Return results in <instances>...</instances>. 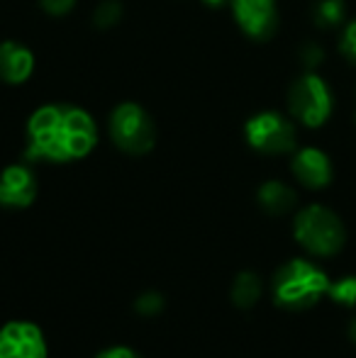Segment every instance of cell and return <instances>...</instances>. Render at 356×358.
<instances>
[{"mask_svg": "<svg viewBox=\"0 0 356 358\" xmlns=\"http://www.w3.org/2000/svg\"><path fill=\"white\" fill-rule=\"evenodd\" d=\"M349 339H352L354 344H356V317H354L352 322H349Z\"/></svg>", "mask_w": 356, "mask_h": 358, "instance_id": "obj_22", "label": "cell"}, {"mask_svg": "<svg viewBox=\"0 0 356 358\" xmlns=\"http://www.w3.org/2000/svg\"><path fill=\"white\" fill-rule=\"evenodd\" d=\"M0 358H47V339L32 322H8L0 327Z\"/></svg>", "mask_w": 356, "mask_h": 358, "instance_id": "obj_7", "label": "cell"}, {"mask_svg": "<svg viewBox=\"0 0 356 358\" xmlns=\"http://www.w3.org/2000/svg\"><path fill=\"white\" fill-rule=\"evenodd\" d=\"M232 13L242 32L259 42L273 37L278 27L276 0H232Z\"/></svg>", "mask_w": 356, "mask_h": 358, "instance_id": "obj_8", "label": "cell"}, {"mask_svg": "<svg viewBox=\"0 0 356 358\" xmlns=\"http://www.w3.org/2000/svg\"><path fill=\"white\" fill-rule=\"evenodd\" d=\"M98 142L93 117L73 105H44L27 122V159L66 161L83 159Z\"/></svg>", "mask_w": 356, "mask_h": 358, "instance_id": "obj_1", "label": "cell"}, {"mask_svg": "<svg viewBox=\"0 0 356 358\" xmlns=\"http://www.w3.org/2000/svg\"><path fill=\"white\" fill-rule=\"evenodd\" d=\"M122 17V5L118 0H105L95 8V24L98 27H113Z\"/></svg>", "mask_w": 356, "mask_h": 358, "instance_id": "obj_16", "label": "cell"}, {"mask_svg": "<svg viewBox=\"0 0 356 358\" xmlns=\"http://www.w3.org/2000/svg\"><path fill=\"white\" fill-rule=\"evenodd\" d=\"M295 190L290 185L280 183V180H266L259 188V205L266 210L269 215H285L295 208Z\"/></svg>", "mask_w": 356, "mask_h": 358, "instance_id": "obj_12", "label": "cell"}, {"mask_svg": "<svg viewBox=\"0 0 356 358\" xmlns=\"http://www.w3.org/2000/svg\"><path fill=\"white\" fill-rule=\"evenodd\" d=\"M34 71V57L24 44L3 42L0 44V80L10 85L24 83Z\"/></svg>", "mask_w": 356, "mask_h": 358, "instance_id": "obj_11", "label": "cell"}, {"mask_svg": "<svg viewBox=\"0 0 356 358\" xmlns=\"http://www.w3.org/2000/svg\"><path fill=\"white\" fill-rule=\"evenodd\" d=\"M205 5H210V8H222L225 3H229V0H203Z\"/></svg>", "mask_w": 356, "mask_h": 358, "instance_id": "obj_23", "label": "cell"}, {"mask_svg": "<svg viewBox=\"0 0 356 358\" xmlns=\"http://www.w3.org/2000/svg\"><path fill=\"white\" fill-rule=\"evenodd\" d=\"M39 5H42L49 15H66L69 10L76 5V0H39Z\"/></svg>", "mask_w": 356, "mask_h": 358, "instance_id": "obj_19", "label": "cell"}, {"mask_svg": "<svg viewBox=\"0 0 356 358\" xmlns=\"http://www.w3.org/2000/svg\"><path fill=\"white\" fill-rule=\"evenodd\" d=\"M262 290H264L262 278H259L257 273H252V271H242V273L234 278L232 292H229V295H232L234 305L242 307V310H249V307H254L259 302Z\"/></svg>", "mask_w": 356, "mask_h": 358, "instance_id": "obj_13", "label": "cell"}, {"mask_svg": "<svg viewBox=\"0 0 356 358\" xmlns=\"http://www.w3.org/2000/svg\"><path fill=\"white\" fill-rule=\"evenodd\" d=\"M327 297L342 307H356V275H342L337 280H329Z\"/></svg>", "mask_w": 356, "mask_h": 358, "instance_id": "obj_15", "label": "cell"}, {"mask_svg": "<svg viewBox=\"0 0 356 358\" xmlns=\"http://www.w3.org/2000/svg\"><path fill=\"white\" fill-rule=\"evenodd\" d=\"M342 54L356 64V20H352L342 32Z\"/></svg>", "mask_w": 356, "mask_h": 358, "instance_id": "obj_18", "label": "cell"}, {"mask_svg": "<svg viewBox=\"0 0 356 358\" xmlns=\"http://www.w3.org/2000/svg\"><path fill=\"white\" fill-rule=\"evenodd\" d=\"M303 59H305V64H308V66H315L318 62H322V52H320L318 47H313V44H310V47L303 49Z\"/></svg>", "mask_w": 356, "mask_h": 358, "instance_id": "obj_21", "label": "cell"}, {"mask_svg": "<svg viewBox=\"0 0 356 358\" xmlns=\"http://www.w3.org/2000/svg\"><path fill=\"white\" fill-rule=\"evenodd\" d=\"M290 115L305 127H322L332 115V90L318 73H305L290 85Z\"/></svg>", "mask_w": 356, "mask_h": 358, "instance_id": "obj_5", "label": "cell"}, {"mask_svg": "<svg viewBox=\"0 0 356 358\" xmlns=\"http://www.w3.org/2000/svg\"><path fill=\"white\" fill-rule=\"evenodd\" d=\"M134 310H137L139 315H147V317L159 315V312L164 310V297L159 295V292L149 290V292H144V295L137 297V302H134Z\"/></svg>", "mask_w": 356, "mask_h": 358, "instance_id": "obj_17", "label": "cell"}, {"mask_svg": "<svg viewBox=\"0 0 356 358\" xmlns=\"http://www.w3.org/2000/svg\"><path fill=\"white\" fill-rule=\"evenodd\" d=\"M313 15L320 27H337L344 20V0H318Z\"/></svg>", "mask_w": 356, "mask_h": 358, "instance_id": "obj_14", "label": "cell"}, {"mask_svg": "<svg viewBox=\"0 0 356 358\" xmlns=\"http://www.w3.org/2000/svg\"><path fill=\"white\" fill-rule=\"evenodd\" d=\"M293 236L308 254L334 256L347 244V229L337 213L325 205H308L293 220Z\"/></svg>", "mask_w": 356, "mask_h": 358, "instance_id": "obj_3", "label": "cell"}, {"mask_svg": "<svg viewBox=\"0 0 356 358\" xmlns=\"http://www.w3.org/2000/svg\"><path fill=\"white\" fill-rule=\"evenodd\" d=\"M290 171L298 178L300 185L310 190H322L332 183V161L322 149L315 146H305V149L295 151L293 161H290Z\"/></svg>", "mask_w": 356, "mask_h": 358, "instance_id": "obj_9", "label": "cell"}, {"mask_svg": "<svg viewBox=\"0 0 356 358\" xmlns=\"http://www.w3.org/2000/svg\"><path fill=\"white\" fill-rule=\"evenodd\" d=\"M273 300L285 310H310L327 297L329 275L308 259H290L273 275Z\"/></svg>", "mask_w": 356, "mask_h": 358, "instance_id": "obj_2", "label": "cell"}, {"mask_svg": "<svg viewBox=\"0 0 356 358\" xmlns=\"http://www.w3.org/2000/svg\"><path fill=\"white\" fill-rule=\"evenodd\" d=\"M244 137L249 146L262 154H288L295 149V127L280 113H259L244 124Z\"/></svg>", "mask_w": 356, "mask_h": 358, "instance_id": "obj_6", "label": "cell"}, {"mask_svg": "<svg viewBox=\"0 0 356 358\" xmlns=\"http://www.w3.org/2000/svg\"><path fill=\"white\" fill-rule=\"evenodd\" d=\"M110 137L124 154L142 156L157 142V127L142 105L122 103L110 115Z\"/></svg>", "mask_w": 356, "mask_h": 358, "instance_id": "obj_4", "label": "cell"}, {"mask_svg": "<svg viewBox=\"0 0 356 358\" xmlns=\"http://www.w3.org/2000/svg\"><path fill=\"white\" fill-rule=\"evenodd\" d=\"M37 198V176L22 164H13L0 173V205L27 208Z\"/></svg>", "mask_w": 356, "mask_h": 358, "instance_id": "obj_10", "label": "cell"}, {"mask_svg": "<svg viewBox=\"0 0 356 358\" xmlns=\"http://www.w3.org/2000/svg\"><path fill=\"white\" fill-rule=\"evenodd\" d=\"M95 358H142L137 351L127 349V346H110V349H103Z\"/></svg>", "mask_w": 356, "mask_h": 358, "instance_id": "obj_20", "label": "cell"}]
</instances>
